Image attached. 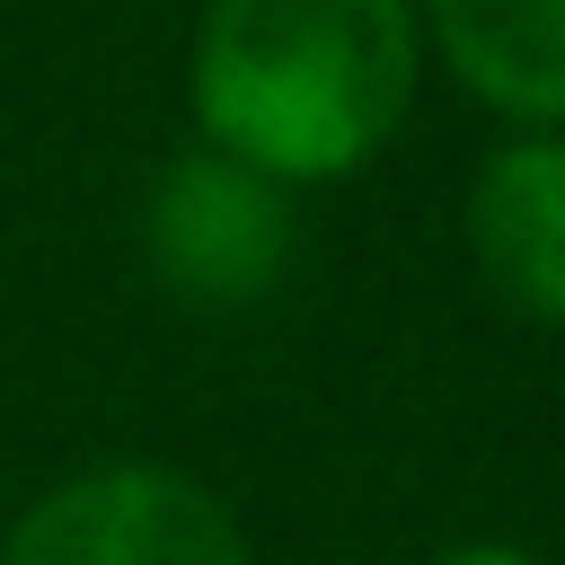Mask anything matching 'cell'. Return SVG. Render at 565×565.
Listing matches in <instances>:
<instances>
[{"instance_id": "1", "label": "cell", "mask_w": 565, "mask_h": 565, "mask_svg": "<svg viewBox=\"0 0 565 565\" xmlns=\"http://www.w3.org/2000/svg\"><path fill=\"white\" fill-rule=\"evenodd\" d=\"M424 79L415 0H203L185 44L194 141L282 185L371 168Z\"/></svg>"}, {"instance_id": "2", "label": "cell", "mask_w": 565, "mask_h": 565, "mask_svg": "<svg viewBox=\"0 0 565 565\" xmlns=\"http://www.w3.org/2000/svg\"><path fill=\"white\" fill-rule=\"evenodd\" d=\"M141 256L177 309H203V318L256 309L300 256L291 185L247 168L221 141H185L159 159L141 194Z\"/></svg>"}, {"instance_id": "3", "label": "cell", "mask_w": 565, "mask_h": 565, "mask_svg": "<svg viewBox=\"0 0 565 565\" xmlns=\"http://www.w3.org/2000/svg\"><path fill=\"white\" fill-rule=\"evenodd\" d=\"M0 565H247V539L203 477L115 459L35 494L0 539Z\"/></svg>"}, {"instance_id": "4", "label": "cell", "mask_w": 565, "mask_h": 565, "mask_svg": "<svg viewBox=\"0 0 565 565\" xmlns=\"http://www.w3.org/2000/svg\"><path fill=\"white\" fill-rule=\"evenodd\" d=\"M468 265L477 282L530 318V327H565V132H512L477 159L468 203Z\"/></svg>"}, {"instance_id": "5", "label": "cell", "mask_w": 565, "mask_h": 565, "mask_svg": "<svg viewBox=\"0 0 565 565\" xmlns=\"http://www.w3.org/2000/svg\"><path fill=\"white\" fill-rule=\"evenodd\" d=\"M415 18L477 106L565 132V0H415Z\"/></svg>"}, {"instance_id": "6", "label": "cell", "mask_w": 565, "mask_h": 565, "mask_svg": "<svg viewBox=\"0 0 565 565\" xmlns=\"http://www.w3.org/2000/svg\"><path fill=\"white\" fill-rule=\"evenodd\" d=\"M433 565H539V556L512 547V539H468V547H441Z\"/></svg>"}]
</instances>
